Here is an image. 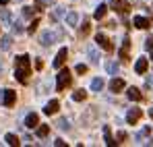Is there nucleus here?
<instances>
[{
    "mask_svg": "<svg viewBox=\"0 0 153 147\" xmlns=\"http://www.w3.org/2000/svg\"><path fill=\"white\" fill-rule=\"evenodd\" d=\"M29 75H31V60H29V56L27 54L17 56L15 58V79L25 85L29 81Z\"/></svg>",
    "mask_w": 153,
    "mask_h": 147,
    "instance_id": "f257e3e1",
    "label": "nucleus"
},
{
    "mask_svg": "<svg viewBox=\"0 0 153 147\" xmlns=\"http://www.w3.org/2000/svg\"><path fill=\"white\" fill-rule=\"evenodd\" d=\"M71 81H73V75L68 69H60V73L56 75V89L58 91H64L68 85H71Z\"/></svg>",
    "mask_w": 153,
    "mask_h": 147,
    "instance_id": "f03ea898",
    "label": "nucleus"
},
{
    "mask_svg": "<svg viewBox=\"0 0 153 147\" xmlns=\"http://www.w3.org/2000/svg\"><path fill=\"white\" fill-rule=\"evenodd\" d=\"M60 35H62V31H42V33H39V44L48 48V46H52Z\"/></svg>",
    "mask_w": 153,
    "mask_h": 147,
    "instance_id": "7ed1b4c3",
    "label": "nucleus"
},
{
    "mask_svg": "<svg viewBox=\"0 0 153 147\" xmlns=\"http://www.w3.org/2000/svg\"><path fill=\"white\" fill-rule=\"evenodd\" d=\"M66 58H68V50L60 48L58 54H56V58H54V62H52V66H54V69H62V64L66 62Z\"/></svg>",
    "mask_w": 153,
    "mask_h": 147,
    "instance_id": "20e7f679",
    "label": "nucleus"
},
{
    "mask_svg": "<svg viewBox=\"0 0 153 147\" xmlns=\"http://www.w3.org/2000/svg\"><path fill=\"white\" fill-rule=\"evenodd\" d=\"M95 42H97V46H100L102 50H105V52H112V50H114L112 42H110L103 33H97V35H95Z\"/></svg>",
    "mask_w": 153,
    "mask_h": 147,
    "instance_id": "39448f33",
    "label": "nucleus"
},
{
    "mask_svg": "<svg viewBox=\"0 0 153 147\" xmlns=\"http://www.w3.org/2000/svg\"><path fill=\"white\" fill-rule=\"evenodd\" d=\"M15 99H17V91H13V89H4V98H2V104H4L6 108L15 106Z\"/></svg>",
    "mask_w": 153,
    "mask_h": 147,
    "instance_id": "423d86ee",
    "label": "nucleus"
},
{
    "mask_svg": "<svg viewBox=\"0 0 153 147\" xmlns=\"http://www.w3.org/2000/svg\"><path fill=\"white\" fill-rule=\"evenodd\" d=\"M141 118V108H130L126 112V122L128 124H137Z\"/></svg>",
    "mask_w": 153,
    "mask_h": 147,
    "instance_id": "0eeeda50",
    "label": "nucleus"
},
{
    "mask_svg": "<svg viewBox=\"0 0 153 147\" xmlns=\"http://www.w3.org/2000/svg\"><path fill=\"white\" fill-rule=\"evenodd\" d=\"M132 23H134L137 29H147V27L151 25V21H149L147 17H141V15H139V17H134V19H132Z\"/></svg>",
    "mask_w": 153,
    "mask_h": 147,
    "instance_id": "6e6552de",
    "label": "nucleus"
},
{
    "mask_svg": "<svg viewBox=\"0 0 153 147\" xmlns=\"http://www.w3.org/2000/svg\"><path fill=\"white\" fill-rule=\"evenodd\" d=\"M58 108H60V104H58V99H50L48 104H46V108H44V112L50 116V114H56L58 112Z\"/></svg>",
    "mask_w": 153,
    "mask_h": 147,
    "instance_id": "1a4fd4ad",
    "label": "nucleus"
},
{
    "mask_svg": "<svg viewBox=\"0 0 153 147\" xmlns=\"http://www.w3.org/2000/svg\"><path fill=\"white\" fill-rule=\"evenodd\" d=\"M37 124H39V118H37V114H35V112L27 114V118H25V126H27V128H35Z\"/></svg>",
    "mask_w": 153,
    "mask_h": 147,
    "instance_id": "9d476101",
    "label": "nucleus"
},
{
    "mask_svg": "<svg viewBox=\"0 0 153 147\" xmlns=\"http://www.w3.org/2000/svg\"><path fill=\"white\" fill-rule=\"evenodd\" d=\"M110 89H112L114 93L122 91V89H124V81H122V79H116V77H114V79L110 81Z\"/></svg>",
    "mask_w": 153,
    "mask_h": 147,
    "instance_id": "9b49d317",
    "label": "nucleus"
},
{
    "mask_svg": "<svg viewBox=\"0 0 153 147\" xmlns=\"http://www.w3.org/2000/svg\"><path fill=\"white\" fill-rule=\"evenodd\" d=\"M147 66H149L147 58H139V60H137V64H134V71H137L139 75H143V73H147Z\"/></svg>",
    "mask_w": 153,
    "mask_h": 147,
    "instance_id": "f8f14e48",
    "label": "nucleus"
},
{
    "mask_svg": "<svg viewBox=\"0 0 153 147\" xmlns=\"http://www.w3.org/2000/svg\"><path fill=\"white\" fill-rule=\"evenodd\" d=\"M10 46H13V35H2L0 37V50H10Z\"/></svg>",
    "mask_w": 153,
    "mask_h": 147,
    "instance_id": "ddd939ff",
    "label": "nucleus"
},
{
    "mask_svg": "<svg viewBox=\"0 0 153 147\" xmlns=\"http://www.w3.org/2000/svg\"><path fill=\"white\" fill-rule=\"evenodd\" d=\"M126 96H128V99H132V101H141V91H139L137 87H128Z\"/></svg>",
    "mask_w": 153,
    "mask_h": 147,
    "instance_id": "4468645a",
    "label": "nucleus"
},
{
    "mask_svg": "<svg viewBox=\"0 0 153 147\" xmlns=\"http://www.w3.org/2000/svg\"><path fill=\"white\" fill-rule=\"evenodd\" d=\"M64 21H66V25H68V27H75V25L79 23V15H76V13H66Z\"/></svg>",
    "mask_w": 153,
    "mask_h": 147,
    "instance_id": "2eb2a0df",
    "label": "nucleus"
},
{
    "mask_svg": "<svg viewBox=\"0 0 153 147\" xmlns=\"http://www.w3.org/2000/svg\"><path fill=\"white\" fill-rule=\"evenodd\" d=\"M87 56H89V60H91L93 64H97V62H100V54H97V50L93 48V46H89V48H87Z\"/></svg>",
    "mask_w": 153,
    "mask_h": 147,
    "instance_id": "dca6fc26",
    "label": "nucleus"
},
{
    "mask_svg": "<svg viewBox=\"0 0 153 147\" xmlns=\"http://www.w3.org/2000/svg\"><path fill=\"white\" fill-rule=\"evenodd\" d=\"M103 139H105V145H116V141L112 139V133H110V126H103Z\"/></svg>",
    "mask_w": 153,
    "mask_h": 147,
    "instance_id": "f3484780",
    "label": "nucleus"
},
{
    "mask_svg": "<svg viewBox=\"0 0 153 147\" xmlns=\"http://www.w3.org/2000/svg\"><path fill=\"white\" fill-rule=\"evenodd\" d=\"M102 87H103V79L95 77V79L91 81V91H102Z\"/></svg>",
    "mask_w": 153,
    "mask_h": 147,
    "instance_id": "a211bd4d",
    "label": "nucleus"
},
{
    "mask_svg": "<svg viewBox=\"0 0 153 147\" xmlns=\"http://www.w3.org/2000/svg\"><path fill=\"white\" fill-rule=\"evenodd\" d=\"M128 46H130V42H128V37H126L124 44H122V48H120V58L122 60H128Z\"/></svg>",
    "mask_w": 153,
    "mask_h": 147,
    "instance_id": "6ab92c4d",
    "label": "nucleus"
},
{
    "mask_svg": "<svg viewBox=\"0 0 153 147\" xmlns=\"http://www.w3.org/2000/svg\"><path fill=\"white\" fill-rule=\"evenodd\" d=\"M48 133H50V126H48V124H39V126H37V137L44 139V137H48Z\"/></svg>",
    "mask_w": 153,
    "mask_h": 147,
    "instance_id": "aec40b11",
    "label": "nucleus"
},
{
    "mask_svg": "<svg viewBox=\"0 0 153 147\" xmlns=\"http://www.w3.org/2000/svg\"><path fill=\"white\" fill-rule=\"evenodd\" d=\"M105 13H108V6H105V4H100V6L95 8V19H103Z\"/></svg>",
    "mask_w": 153,
    "mask_h": 147,
    "instance_id": "412c9836",
    "label": "nucleus"
},
{
    "mask_svg": "<svg viewBox=\"0 0 153 147\" xmlns=\"http://www.w3.org/2000/svg\"><path fill=\"white\" fill-rule=\"evenodd\" d=\"M4 141H6L8 145H13V147H17V145H19V139H17V135H13V133H8V135L4 137Z\"/></svg>",
    "mask_w": 153,
    "mask_h": 147,
    "instance_id": "4be33fe9",
    "label": "nucleus"
},
{
    "mask_svg": "<svg viewBox=\"0 0 153 147\" xmlns=\"http://www.w3.org/2000/svg\"><path fill=\"white\" fill-rule=\"evenodd\" d=\"M105 71L110 75H118V62H112V60H110V62L105 64Z\"/></svg>",
    "mask_w": 153,
    "mask_h": 147,
    "instance_id": "5701e85b",
    "label": "nucleus"
},
{
    "mask_svg": "<svg viewBox=\"0 0 153 147\" xmlns=\"http://www.w3.org/2000/svg\"><path fill=\"white\" fill-rule=\"evenodd\" d=\"M0 21L4 25L10 23V13H8V8H2V13H0Z\"/></svg>",
    "mask_w": 153,
    "mask_h": 147,
    "instance_id": "b1692460",
    "label": "nucleus"
},
{
    "mask_svg": "<svg viewBox=\"0 0 153 147\" xmlns=\"http://www.w3.org/2000/svg\"><path fill=\"white\" fill-rule=\"evenodd\" d=\"M85 98H87V91H83V89H76L75 93H73V99L75 101H83Z\"/></svg>",
    "mask_w": 153,
    "mask_h": 147,
    "instance_id": "393cba45",
    "label": "nucleus"
},
{
    "mask_svg": "<svg viewBox=\"0 0 153 147\" xmlns=\"http://www.w3.org/2000/svg\"><path fill=\"white\" fill-rule=\"evenodd\" d=\"M56 124H58V128H62V131H68V128H71V122H68L66 118H60Z\"/></svg>",
    "mask_w": 153,
    "mask_h": 147,
    "instance_id": "a878e982",
    "label": "nucleus"
},
{
    "mask_svg": "<svg viewBox=\"0 0 153 147\" xmlns=\"http://www.w3.org/2000/svg\"><path fill=\"white\" fill-rule=\"evenodd\" d=\"M37 25H39V19H33V21L29 23V27H27V31H29V33H33V31L37 29Z\"/></svg>",
    "mask_w": 153,
    "mask_h": 147,
    "instance_id": "bb28decb",
    "label": "nucleus"
},
{
    "mask_svg": "<svg viewBox=\"0 0 153 147\" xmlns=\"http://www.w3.org/2000/svg\"><path fill=\"white\" fill-rule=\"evenodd\" d=\"M13 31H15V33H23V25H21V21H15V23H13Z\"/></svg>",
    "mask_w": 153,
    "mask_h": 147,
    "instance_id": "cd10ccee",
    "label": "nucleus"
},
{
    "mask_svg": "<svg viewBox=\"0 0 153 147\" xmlns=\"http://www.w3.org/2000/svg\"><path fill=\"white\" fill-rule=\"evenodd\" d=\"M75 71H76L79 75H85V73H87V64H83V62H81V64H76Z\"/></svg>",
    "mask_w": 153,
    "mask_h": 147,
    "instance_id": "c85d7f7f",
    "label": "nucleus"
},
{
    "mask_svg": "<svg viewBox=\"0 0 153 147\" xmlns=\"http://www.w3.org/2000/svg\"><path fill=\"white\" fill-rule=\"evenodd\" d=\"M89 33V21H83V27H81V35H87Z\"/></svg>",
    "mask_w": 153,
    "mask_h": 147,
    "instance_id": "c756f323",
    "label": "nucleus"
},
{
    "mask_svg": "<svg viewBox=\"0 0 153 147\" xmlns=\"http://www.w3.org/2000/svg\"><path fill=\"white\" fill-rule=\"evenodd\" d=\"M23 17H27V19L33 17V8H31V6H25V8H23Z\"/></svg>",
    "mask_w": 153,
    "mask_h": 147,
    "instance_id": "7c9ffc66",
    "label": "nucleus"
},
{
    "mask_svg": "<svg viewBox=\"0 0 153 147\" xmlns=\"http://www.w3.org/2000/svg\"><path fill=\"white\" fill-rule=\"evenodd\" d=\"M147 133H149V126H145V128H143V131H141V133H139V135H137V139H139V141H141V139H143V137H145V135H147Z\"/></svg>",
    "mask_w": 153,
    "mask_h": 147,
    "instance_id": "2f4dec72",
    "label": "nucleus"
},
{
    "mask_svg": "<svg viewBox=\"0 0 153 147\" xmlns=\"http://www.w3.org/2000/svg\"><path fill=\"white\" fill-rule=\"evenodd\" d=\"M145 48L153 50V37H147V40H145Z\"/></svg>",
    "mask_w": 153,
    "mask_h": 147,
    "instance_id": "473e14b6",
    "label": "nucleus"
},
{
    "mask_svg": "<svg viewBox=\"0 0 153 147\" xmlns=\"http://www.w3.org/2000/svg\"><path fill=\"white\" fill-rule=\"evenodd\" d=\"M54 145H56V147H64V145H66V143H64L62 139H56V141H54Z\"/></svg>",
    "mask_w": 153,
    "mask_h": 147,
    "instance_id": "72a5a7b5",
    "label": "nucleus"
},
{
    "mask_svg": "<svg viewBox=\"0 0 153 147\" xmlns=\"http://www.w3.org/2000/svg\"><path fill=\"white\" fill-rule=\"evenodd\" d=\"M126 139V133H118V143H122Z\"/></svg>",
    "mask_w": 153,
    "mask_h": 147,
    "instance_id": "f704fd0d",
    "label": "nucleus"
},
{
    "mask_svg": "<svg viewBox=\"0 0 153 147\" xmlns=\"http://www.w3.org/2000/svg\"><path fill=\"white\" fill-rule=\"evenodd\" d=\"M2 98H4V89L0 91V104H2Z\"/></svg>",
    "mask_w": 153,
    "mask_h": 147,
    "instance_id": "c9c22d12",
    "label": "nucleus"
},
{
    "mask_svg": "<svg viewBox=\"0 0 153 147\" xmlns=\"http://www.w3.org/2000/svg\"><path fill=\"white\" fill-rule=\"evenodd\" d=\"M149 116H151V118H153V110H149Z\"/></svg>",
    "mask_w": 153,
    "mask_h": 147,
    "instance_id": "e433bc0d",
    "label": "nucleus"
},
{
    "mask_svg": "<svg viewBox=\"0 0 153 147\" xmlns=\"http://www.w3.org/2000/svg\"><path fill=\"white\" fill-rule=\"evenodd\" d=\"M0 73H2V62H0Z\"/></svg>",
    "mask_w": 153,
    "mask_h": 147,
    "instance_id": "4c0bfd02",
    "label": "nucleus"
},
{
    "mask_svg": "<svg viewBox=\"0 0 153 147\" xmlns=\"http://www.w3.org/2000/svg\"><path fill=\"white\" fill-rule=\"evenodd\" d=\"M17 2H23V0H17Z\"/></svg>",
    "mask_w": 153,
    "mask_h": 147,
    "instance_id": "58836bf2",
    "label": "nucleus"
},
{
    "mask_svg": "<svg viewBox=\"0 0 153 147\" xmlns=\"http://www.w3.org/2000/svg\"><path fill=\"white\" fill-rule=\"evenodd\" d=\"M151 58H153V52H151Z\"/></svg>",
    "mask_w": 153,
    "mask_h": 147,
    "instance_id": "ea45409f",
    "label": "nucleus"
}]
</instances>
